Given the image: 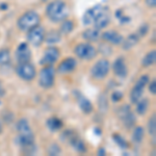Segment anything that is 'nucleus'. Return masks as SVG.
Instances as JSON below:
<instances>
[{
	"label": "nucleus",
	"mask_w": 156,
	"mask_h": 156,
	"mask_svg": "<svg viewBox=\"0 0 156 156\" xmlns=\"http://www.w3.org/2000/svg\"><path fill=\"white\" fill-rule=\"evenodd\" d=\"M110 23V11L105 5H97L90 7L83 15L84 25H94V28L102 30Z\"/></svg>",
	"instance_id": "nucleus-1"
},
{
	"label": "nucleus",
	"mask_w": 156,
	"mask_h": 156,
	"mask_svg": "<svg viewBox=\"0 0 156 156\" xmlns=\"http://www.w3.org/2000/svg\"><path fill=\"white\" fill-rule=\"evenodd\" d=\"M70 11L62 0H54L46 7V15L52 22H62L69 17Z\"/></svg>",
	"instance_id": "nucleus-2"
},
{
	"label": "nucleus",
	"mask_w": 156,
	"mask_h": 156,
	"mask_svg": "<svg viewBox=\"0 0 156 156\" xmlns=\"http://www.w3.org/2000/svg\"><path fill=\"white\" fill-rule=\"evenodd\" d=\"M16 129L18 131V142L23 148L34 147V134L30 127L28 121L25 118L20 119L16 124Z\"/></svg>",
	"instance_id": "nucleus-3"
},
{
	"label": "nucleus",
	"mask_w": 156,
	"mask_h": 156,
	"mask_svg": "<svg viewBox=\"0 0 156 156\" xmlns=\"http://www.w3.org/2000/svg\"><path fill=\"white\" fill-rule=\"evenodd\" d=\"M40 22H41V17H40V15L34 11H28V12H24V14L18 19L17 25H18L20 30L27 32L31 28L40 25Z\"/></svg>",
	"instance_id": "nucleus-4"
},
{
	"label": "nucleus",
	"mask_w": 156,
	"mask_h": 156,
	"mask_svg": "<svg viewBox=\"0 0 156 156\" xmlns=\"http://www.w3.org/2000/svg\"><path fill=\"white\" fill-rule=\"evenodd\" d=\"M110 69V62L106 58L99 59L90 69V74L97 80H102L108 75Z\"/></svg>",
	"instance_id": "nucleus-5"
},
{
	"label": "nucleus",
	"mask_w": 156,
	"mask_h": 156,
	"mask_svg": "<svg viewBox=\"0 0 156 156\" xmlns=\"http://www.w3.org/2000/svg\"><path fill=\"white\" fill-rule=\"evenodd\" d=\"M55 79V70L52 66H44L40 71L39 83L43 89H50L53 87Z\"/></svg>",
	"instance_id": "nucleus-6"
},
{
	"label": "nucleus",
	"mask_w": 156,
	"mask_h": 156,
	"mask_svg": "<svg viewBox=\"0 0 156 156\" xmlns=\"http://www.w3.org/2000/svg\"><path fill=\"white\" fill-rule=\"evenodd\" d=\"M74 53L79 57L80 59L90 60L97 55V50L90 43H80L76 45L74 49Z\"/></svg>",
	"instance_id": "nucleus-7"
},
{
	"label": "nucleus",
	"mask_w": 156,
	"mask_h": 156,
	"mask_svg": "<svg viewBox=\"0 0 156 156\" xmlns=\"http://www.w3.org/2000/svg\"><path fill=\"white\" fill-rule=\"evenodd\" d=\"M16 73L21 79L25 80V81H31L36 77L37 70L34 65L30 64V62H21L16 67Z\"/></svg>",
	"instance_id": "nucleus-8"
},
{
	"label": "nucleus",
	"mask_w": 156,
	"mask_h": 156,
	"mask_svg": "<svg viewBox=\"0 0 156 156\" xmlns=\"http://www.w3.org/2000/svg\"><path fill=\"white\" fill-rule=\"evenodd\" d=\"M149 76L148 75H142L140 78L137 79L136 83L134 87H132L131 92H130V101L133 104H135L140 98L143 97V93H144L145 87L147 85V83L149 82Z\"/></svg>",
	"instance_id": "nucleus-9"
},
{
	"label": "nucleus",
	"mask_w": 156,
	"mask_h": 156,
	"mask_svg": "<svg viewBox=\"0 0 156 156\" xmlns=\"http://www.w3.org/2000/svg\"><path fill=\"white\" fill-rule=\"evenodd\" d=\"M45 34H46V31H45L44 27L41 25H37V26L27 31V41L32 46L40 47L44 42Z\"/></svg>",
	"instance_id": "nucleus-10"
},
{
	"label": "nucleus",
	"mask_w": 156,
	"mask_h": 156,
	"mask_svg": "<svg viewBox=\"0 0 156 156\" xmlns=\"http://www.w3.org/2000/svg\"><path fill=\"white\" fill-rule=\"evenodd\" d=\"M60 56V51L57 47L51 46L48 48L45 49L44 53L41 60H40V64L42 66H53L55 62L58 60Z\"/></svg>",
	"instance_id": "nucleus-11"
},
{
	"label": "nucleus",
	"mask_w": 156,
	"mask_h": 156,
	"mask_svg": "<svg viewBox=\"0 0 156 156\" xmlns=\"http://www.w3.org/2000/svg\"><path fill=\"white\" fill-rule=\"evenodd\" d=\"M119 118L122 120L123 124L127 128H132L135 124V121H136V118L132 112L131 107L128 104L123 105L119 109Z\"/></svg>",
	"instance_id": "nucleus-12"
},
{
	"label": "nucleus",
	"mask_w": 156,
	"mask_h": 156,
	"mask_svg": "<svg viewBox=\"0 0 156 156\" xmlns=\"http://www.w3.org/2000/svg\"><path fill=\"white\" fill-rule=\"evenodd\" d=\"M16 59L18 64L21 62H28L31 59V51L29 49V46L27 43H21L16 49L15 52Z\"/></svg>",
	"instance_id": "nucleus-13"
},
{
	"label": "nucleus",
	"mask_w": 156,
	"mask_h": 156,
	"mask_svg": "<svg viewBox=\"0 0 156 156\" xmlns=\"http://www.w3.org/2000/svg\"><path fill=\"white\" fill-rule=\"evenodd\" d=\"M77 67V60L73 57H67L64 60L60 62V64L57 67V72L62 75H66L69 73H72Z\"/></svg>",
	"instance_id": "nucleus-14"
},
{
	"label": "nucleus",
	"mask_w": 156,
	"mask_h": 156,
	"mask_svg": "<svg viewBox=\"0 0 156 156\" xmlns=\"http://www.w3.org/2000/svg\"><path fill=\"white\" fill-rule=\"evenodd\" d=\"M112 70L114 73L120 78H125L128 75V68L126 66V62H125L124 57H118L115 60L114 65H112Z\"/></svg>",
	"instance_id": "nucleus-15"
},
{
	"label": "nucleus",
	"mask_w": 156,
	"mask_h": 156,
	"mask_svg": "<svg viewBox=\"0 0 156 156\" xmlns=\"http://www.w3.org/2000/svg\"><path fill=\"white\" fill-rule=\"evenodd\" d=\"M101 37L105 42L112 45H120L123 42V40H124L122 34H120L115 30H107V31L103 32L101 34Z\"/></svg>",
	"instance_id": "nucleus-16"
},
{
	"label": "nucleus",
	"mask_w": 156,
	"mask_h": 156,
	"mask_svg": "<svg viewBox=\"0 0 156 156\" xmlns=\"http://www.w3.org/2000/svg\"><path fill=\"white\" fill-rule=\"evenodd\" d=\"M76 101L80 109L84 112L85 115H90L93 112V104L87 98H85L83 95L77 93L76 94Z\"/></svg>",
	"instance_id": "nucleus-17"
},
{
	"label": "nucleus",
	"mask_w": 156,
	"mask_h": 156,
	"mask_svg": "<svg viewBox=\"0 0 156 156\" xmlns=\"http://www.w3.org/2000/svg\"><path fill=\"white\" fill-rule=\"evenodd\" d=\"M138 42H140V36H138L137 34H129L126 39L123 40V42L121 43V44H122V48L124 50H130V49H132Z\"/></svg>",
	"instance_id": "nucleus-18"
},
{
	"label": "nucleus",
	"mask_w": 156,
	"mask_h": 156,
	"mask_svg": "<svg viewBox=\"0 0 156 156\" xmlns=\"http://www.w3.org/2000/svg\"><path fill=\"white\" fill-rule=\"evenodd\" d=\"M82 37L87 42H97L101 37V34L96 28H89L82 32Z\"/></svg>",
	"instance_id": "nucleus-19"
},
{
	"label": "nucleus",
	"mask_w": 156,
	"mask_h": 156,
	"mask_svg": "<svg viewBox=\"0 0 156 156\" xmlns=\"http://www.w3.org/2000/svg\"><path fill=\"white\" fill-rule=\"evenodd\" d=\"M46 125H47V127L49 128L50 131L56 132L62 128V121L56 117H51L47 120Z\"/></svg>",
	"instance_id": "nucleus-20"
},
{
	"label": "nucleus",
	"mask_w": 156,
	"mask_h": 156,
	"mask_svg": "<svg viewBox=\"0 0 156 156\" xmlns=\"http://www.w3.org/2000/svg\"><path fill=\"white\" fill-rule=\"evenodd\" d=\"M60 40H62V34L57 30H51L49 31L47 34H45V39L44 41L47 43V44H56V43H59Z\"/></svg>",
	"instance_id": "nucleus-21"
},
{
	"label": "nucleus",
	"mask_w": 156,
	"mask_h": 156,
	"mask_svg": "<svg viewBox=\"0 0 156 156\" xmlns=\"http://www.w3.org/2000/svg\"><path fill=\"white\" fill-rule=\"evenodd\" d=\"M155 62H156V51L153 49L145 55V57L142 60V66L145 68L151 67L153 65H155Z\"/></svg>",
	"instance_id": "nucleus-22"
},
{
	"label": "nucleus",
	"mask_w": 156,
	"mask_h": 156,
	"mask_svg": "<svg viewBox=\"0 0 156 156\" xmlns=\"http://www.w3.org/2000/svg\"><path fill=\"white\" fill-rule=\"evenodd\" d=\"M62 23L60 24V27H59V32L62 34H65V36H67V34H70L71 32L74 30V22L72 21V20H64V21H62Z\"/></svg>",
	"instance_id": "nucleus-23"
},
{
	"label": "nucleus",
	"mask_w": 156,
	"mask_h": 156,
	"mask_svg": "<svg viewBox=\"0 0 156 156\" xmlns=\"http://www.w3.org/2000/svg\"><path fill=\"white\" fill-rule=\"evenodd\" d=\"M135 104H136V112L140 115H143L147 112L148 108H149L150 102H149V99H147V98H143V99L140 98Z\"/></svg>",
	"instance_id": "nucleus-24"
},
{
	"label": "nucleus",
	"mask_w": 156,
	"mask_h": 156,
	"mask_svg": "<svg viewBox=\"0 0 156 156\" xmlns=\"http://www.w3.org/2000/svg\"><path fill=\"white\" fill-rule=\"evenodd\" d=\"M144 135H145L144 128L142 126L135 127L132 132V140L134 143H136V144H140V143H142L143 138H144Z\"/></svg>",
	"instance_id": "nucleus-25"
},
{
	"label": "nucleus",
	"mask_w": 156,
	"mask_h": 156,
	"mask_svg": "<svg viewBox=\"0 0 156 156\" xmlns=\"http://www.w3.org/2000/svg\"><path fill=\"white\" fill-rule=\"evenodd\" d=\"M11 62V51L7 48L0 49V66H5Z\"/></svg>",
	"instance_id": "nucleus-26"
},
{
	"label": "nucleus",
	"mask_w": 156,
	"mask_h": 156,
	"mask_svg": "<svg viewBox=\"0 0 156 156\" xmlns=\"http://www.w3.org/2000/svg\"><path fill=\"white\" fill-rule=\"evenodd\" d=\"M112 138H114V140L115 142V144H117L121 149L125 150L128 148V143L125 140V138H123L119 133H115L114 135H112Z\"/></svg>",
	"instance_id": "nucleus-27"
},
{
	"label": "nucleus",
	"mask_w": 156,
	"mask_h": 156,
	"mask_svg": "<svg viewBox=\"0 0 156 156\" xmlns=\"http://www.w3.org/2000/svg\"><path fill=\"white\" fill-rule=\"evenodd\" d=\"M148 130H149L150 135H152L153 137H155L156 133V115H153L150 118L149 122H148Z\"/></svg>",
	"instance_id": "nucleus-28"
},
{
	"label": "nucleus",
	"mask_w": 156,
	"mask_h": 156,
	"mask_svg": "<svg viewBox=\"0 0 156 156\" xmlns=\"http://www.w3.org/2000/svg\"><path fill=\"white\" fill-rule=\"evenodd\" d=\"M60 152H62V150H60L59 146L57 144H52L48 148V154L49 155H58Z\"/></svg>",
	"instance_id": "nucleus-29"
},
{
	"label": "nucleus",
	"mask_w": 156,
	"mask_h": 156,
	"mask_svg": "<svg viewBox=\"0 0 156 156\" xmlns=\"http://www.w3.org/2000/svg\"><path fill=\"white\" fill-rule=\"evenodd\" d=\"M148 30H149V25H148L147 23H145V24H143L142 26L138 28V36L140 37H145L146 34H148Z\"/></svg>",
	"instance_id": "nucleus-30"
},
{
	"label": "nucleus",
	"mask_w": 156,
	"mask_h": 156,
	"mask_svg": "<svg viewBox=\"0 0 156 156\" xmlns=\"http://www.w3.org/2000/svg\"><path fill=\"white\" fill-rule=\"evenodd\" d=\"M122 99H123V94L121 92H119V90H115V92H114L112 94V100L114 102H119Z\"/></svg>",
	"instance_id": "nucleus-31"
},
{
	"label": "nucleus",
	"mask_w": 156,
	"mask_h": 156,
	"mask_svg": "<svg viewBox=\"0 0 156 156\" xmlns=\"http://www.w3.org/2000/svg\"><path fill=\"white\" fill-rule=\"evenodd\" d=\"M149 90H150V93L152 95H155L156 94V81H155V79H153L152 82L150 83V85H149Z\"/></svg>",
	"instance_id": "nucleus-32"
},
{
	"label": "nucleus",
	"mask_w": 156,
	"mask_h": 156,
	"mask_svg": "<svg viewBox=\"0 0 156 156\" xmlns=\"http://www.w3.org/2000/svg\"><path fill=\"white\" fill-rule=\"evenodd\" d=\"M5 89H4V85L3 83L1 82V80H0V97H4L5 96Z\"/></svg>",
	"instance_id": "nucleus-33"
},
{
	"label": "nucleus",
	"mask_w": 156,
	"mask_h": 156,
	"mask_svg": "<svg viewBox=\"0 0 156 156\" xmlns=\"http://www.w3.org/2000/svg\"><path fill=\"white\" fill-rule=\"evenodd\" d=\"M146 4H147L148 7H155L156 0H146Z\"/></svg>",
	"instance_id": "nucleus-34"
},
{
	"label": "nucleus",
	"mask_w": 156,
	"mask_h": 156,
	"mask_svg": "<svg viewBox=\"0 0 156 156\" xmlns=\"http://www.w3.org/2000/svg\"><path fill=\"white\" fill-rule=\"evenodd\" d=\"M98 155H105V150H104V148H100L99 150H98V153H97Z\"/></svg>",
	"instance_id": "nucleus-35"
},
{
	"label": "nucleus",
	"mask_w": 156,
	"mask_h": 156,
	"mask_svg": "<svg viewBox=\"0 0 156 156\" xmlns=\"http://www.w3.org/2000/svg\"><path fill=\"white\" fill-rule=\"evenodd\" d=\"M2 131H3V124H2L1 120H0V133H2Z\"/></svg>",
	"instance_id": "nucleus-36"
},
{
	"label": "nucleus",
	"mask_w": 156,
	"mask_h": 156,
	"mask_svg": "<svg viewBox=\"0 0 156 156\" xmlns=\"http://www.w3.org/2000/svg\"><path fill=\"white\" fill-rule=\"evenodd\" d=\"M43 2H47V1H49V0H42Z\"/></svg>",
	"instance_id": "nucleus-37"
},
{
	"label": "nucleus",
	"mask_w": 156,
	"mask_h": 156,
	"mask_svg": "<svg viewBox=\"0 0 156 156\" xmlns=\"http://www.w3.org/2000/svg\"><path fill=\"white\" fill-rule=\"evenodd\" d=\"M0 104H1V101H0Z\"/></svg>",
	"instance_id": "nucleus-38"
}]
</instances>
